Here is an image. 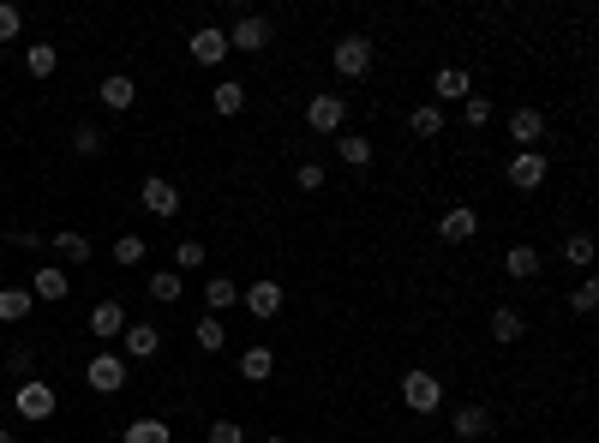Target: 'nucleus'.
Masks as SVG:
<instances>
[{"label": "nucleus", "instance_id": "1", "mask_svg": "<svg viewBox=\"0 0 599 443\" xmlns=\"http://www.w3.org/2000/svg\"><path fill=\"white\" fill-rule=\"evenodd\" d=\"M372 60H378V48H372V36H360V30L336 36V48H330V66H336L342 78H366Z\"/></svg>", "mask_w": 599, "mask_h": 443}, {"label": "nucleus", "instance_id": "2", "mask_svg": "<svg viewBox=\"0 0 599 443\" xmlns=\"http://www.w3.org/2000/svg\"><path fill=\"white\" fill-rule=\"evenodd\" d=\"M402 408L420 414V420H432V414L444 408V378H432V372H402Z\"/></svg>", "mask_w": 599, "mask_h": 443}, {"label": "nucleus", "instance_id": "3", "mask_svg": "<svg viewBox=\"0 0 599 443\" xmlns=\"http://www.w3.org/2000/svg\"><path fill=\"white\" fill-rule=\"evenodd\" d=\"M12 408H18V420H54V408H60V396H54V384H42V378H24V384H12Z\"/></svg>", "mask_w": 599, "mask_h": 443}, {"label": "nucleus", "instance_id": "4", "mask_svg": "<svg viewBox=\"0 0 599 443\" xmlns=\"http://www.w3.org/2000/svg\"><path fill=\"white\" fill-rule=\"evenodd\" d=\"M270 42H276V18H264V12H246L228 30V54H264Z\"/></svg>", "mask_w": 599, "mask_h": 443}, {"label": "nucleus", "instance_id": "5", "mask_svg": "<svg viewBox=\"0 0 599 443\" xmlns=\"http://www.w3.org/2000/svg\"><path fill=\"white\" fill-rule=\"evenodd\" d=\"M138 204H144L150 216L174 222V216H180V186H174L168 174H144V186H138Z\"/></svg>", "mask_w": 599, "mask_h": 443}, {"label": "nucleus", "instance_id": "6", "mask_svg": "<svg viewBox=\"0 0 599 443\" xmlns=\"http://www.w3.org/2000/svg\"><path fill=\"white\" fill-rule=\"evenodd\" d=\"M342 120H348V96H336V90L306 96V126L312 132H342Z\"/></svg>", "mask_w": 599, "mask_h": 443}, {"label": "nucleus", "instance_id": "7", "mask_svg": "<svg viewBox=\"0 0 599 443\" xmlns=\"http://www.w3.org/2000/svg\"><path fill=\"white\" fill-rule=\"evenodd\" d=\"M240 300H246V312H252L258 324H270V318L282 312V300H288V294H282V282H276V276H258V282H246V288H240Z\"/></svg>", "mask_w": 599, "mask_h": 443}, {"label": "nucleus", "instance_id": "8", "mask_svg": "<svg viewBox=\"0 0 599 443\" xmlns=\"http://www.w3.org/2000/svg\"><path fill=\"white\" fill-rule=\"evenodd\" d=\"M504 174H510V186H516V192H540V186H546V174H552V162H546L540 150H516Z\"/></svg>", "mask_w": 599, "mask_h": 443}, {"label": "nucleus", "instance_id": "9", "mask_svg": "<svg viewBox=\"0 0 599 443\" xmlns=\"http://www.w3.org/2000/svg\"><path fill=\"white\" fill-rule=\"evenodd\" d=\"M438 240H444V246H474V240H480V216H474L468 204H450V210L438 216Z\"/></svg>", "mask_w": 599, "mask_h": 443}, {"label": "nucleus", "instance_id": "10", "mask_svg": "<svg viewBox=\"0 0 599 443\" xmlns=\"http://www.w3.org/2000/svg\"><path fill=\"white\" fill-rule=\"evenodd\" d=\"M84 384H90L96 396H114V390H126V360H120V354H90V366H84Z\"/></svg>", "mask_w": 599, "mask_h": 443}, {"label": "nucleus", "instance_id": "11", "mask_svg": "<svg viewBox=\"0 0 599 443\" xmlns=\"http://www.w3.org/2000/svg\"><path fill=\"white\" fill-rule=\"evenodd\" d=\"M186 54H192L198 66H228V30H216V24H204V30H192V42H186Z\"/></svg>", "mask_w": 599, "mask_h": 443}, {"label": "nucleus", "instance_id": "12", "mask_svg": "<svg viewBox=\"0 0 599 443\" xmlns=\"http://www.w3.org/2000/svg\"><path fill=\"white\" fill-rule=\"evenodd\" d=\"M120 348H126L120 360H150V354L162 348V330H156L150 318H138V324H126V330H120Z\"/></svg>", "mask_w": 599, "mask_h": 443}, {"label": "nucleus", "instance_id": "13", "mask_svg": "<svg viewBox=\"0 0 599 443\" xmlns=\"http://www.w3.org/2000/svg\"><path fill=\"white\" fill-rule=\"evenodd\" d=\"M432 96H438V102H468V96H474L468 66H438V72H432Z\"/></svg>", "mask_w": 599, "mask_h": 443}, {"label": "nucleus", "instance_id": "14", "mask_svg": "<svg viewBox=\"0 0 599 443\" xmlns=\"http://www.w3.org/2000/svg\"><path fill=\"white\" fill-rule=\"evenodd\" d=\"M450 432L462 443H486L492 438V414L480 408V402H468V408H456V420H450Z\"/></svg>", "mask_w": 599, "mask_h": 443}, {"label": "nucleus", "instance_id": "15", "mask_svg": "<svg viewBox=\"0 0 599 443\" xmlns=\"http://www.w3.org/2000/svg\"><path fill=\"white\" fill-rule=\"evenodd\" d=\"M522 336H528V318H522L516 306H492V342H498V348H516Z\"/></svg>", "mask_w": 599, "mask_h": 443}, {"label": "nucleus", "instance_id": "16", "mask_svg": "<svg viewBox=\"0 0 599 443\" xmlns=\"http://www.w3.org/2000/svg\"><path fill=\"white\" fill-rule=\"evenodd\" d=\"M240 378H246V384H270V378H276V348L252 342V348L240 354Z\"/></svg>", "mask_w": 599, "mask_h": 443}, {"label": "nucleus", "instance_id": "17", "mask_svg": "<svg viewBox=\"0 0 599 443\" xmlns=\"http://www.w3.org/2000/svg\"><path fill=\"white\" fill-rule=\"evenodd\" d=\"M96 96H102V108H114V114H126V108H132V102H138V84H132V78H126V72H108V78H102V90H96Z\"/></svg>", "mask_w": 599, "mask_h": 443}, {"label": "nucleus", "instance_id": "18", "mask_svg": "<svg viewBox=\"0 0 599 443\" xmlns=\"http://www.w3.org/2000/svg\"><path fill=\"white\" fill-rule=\"evenodd\" d=\"M504 276H510V282H534V276H540V252H534L528 240H516V246L504 252Z\"/></svg>", "mask_w": 599, "mask_h": 443}, {"label": "nucleus", "instance_id": "19", "mask_svg": "<svg viewBox=\"0 0 599 443\" xmlns=\"http://www.w3.org/2000/svg\"><path fill=\"white\" fill-rule=\"evenodd\" d=\"M120 330H126V306H120V300H102V306L90 312V336H96V342H114Z\"/></svg>", "mask_w": 599, "mask_h": 443}, {"label": "nucleus", "instance_id": "20", "mask_svg": "<svg viewBox=\"0 0 599 443\" xmlns=\"http://www.w3.org/2000/svg\"><path fill=\"white\" fill-rule=\"evenodd\" d=\"M234 300H240V282H234V276H210V282H204V312H210V318H222Z\"/></svg>", "mask_w": 599, "mask_h": 443}, {"label": "nucleus", "instance_id": "21", "mask_svg": "<svg viewBox=\"0 0 599 443\" xmlns=\"http://www.w3.org/2000/svg\"><path fill=\"white\" fill-rule=\"evenodd\" d=\"M540 132H546V114H540V108H516V114H510V144H540Z\"/></svg>", "mask_w": 599, "mask_h": 443}, {"label": "nucleus", "instance_id": "22", "mask_svg": "<svg viewBox=\"0 0 599 443\" xmlns=\"http://www.w3.org/2000/svg\"><path fill=\"white\" fill-rule=\"evenodd\" d=\"M120 443H174V432H168V420L144 414V420H132V426L120 432Z\"/></svg>", "mask_w": 599, "mask_h": 443}, {"label": "nucleus", "instance_id": "23", "mask_svg": "<svg viewBox=\"0 0 599 443\" xmlns=\"http://www.w3.org/2000/svg\"><path fill=\"white\" fill-rule=\"evenodd\" d=\"M210 108H216L222 120H228V114H240V108H246V84H240V78H222V84L210 90Z\"/></svg>", "mask_w": 599, "mask_h": 443}, {"label": "nucleus", "instance_id": "24", "mask_svg": "<svg viewBox=\"0 0 599 443\" xmlns=\"http://www.w3.org/2000/svg\"><path fill=\"white\" fill-rule=\"evenodd\" d=\"M408 132H414V138H444V108H438V102H420V108L408 114Z\"/></svg>", "mask_w": 599, "mask_h": 443}, {"label": "nucleus", "instance_id": "25", "mask_svg": "<svg viewBox=\"0 0 599 443\" xmlns=\"http://www.w3.org/2000/svg\"><path fill=\"white\" fill-rule=\"evenodd\" d=\"M336 156H342L348 168H372V138H366V132H342V138H336Z\"/></svg>", "mask_w": 599, "mask_h": 443}, {"label": "nucleus", "instance_id": "26", "mask_svg": "<svg viewBox=\"0 0 599 443\" xmlns=\"http://www.w3.org/2000/svg\"><path fill=\"white\" fill-rule=\"evenodd\" d=\"M48 246H54V252L66 258V264H90V252H96V246H90V240H84L78 228H60V234H54Z\"/></svg>", "mask_w": 599, "mask_h": 443}, {"label": "nucleus", "instance_id": "27", "mask_svg": "<svg viewBox=\"0 0 599 443\" xmlns=\"http://www.w3.org/2000/svg\"><path fill=\"white\" fill-rule=\"evenodd\" d=\"M66 294H72L66 270H36L30 276V300H66Z\"/></svg>", "mask_w": 599, "mask_h": 443}, {"label": "nucleus", "instance_id": "28", "mask_svg": "<svg viewBox=\"0 0 599 443\" xmlns=\"http://www.w3.org/2000/svg\"><path fill=\"white\" fill-rule=\"evenodd\" d=\"M54 66H60L54 42H36V48H24V72H30V78H54Z\"/></svg>", "mask_w": 599, "mask_h": 443}, {"label": "nucleus", "instance_id": "29", "mask_svg": "<svg viewBox=\"0 0 599 443\" xmlns=\"http://www.w3.org/2000/svg\"><path fill=\"white\" fill-rule=\"evenodd\" d=\"M144 288H150V300H162V306H174V300L186 294V282H180V270H156V276H150Z\"/></svg>", "mask_w": 599, "mask_h": 443}, {"label": "nucleus", "instance_id": "30", "mask_svg": "<svg viewBox=\"0 0 599 443\" xmlns=\"http://www.w3.org/2000/svg\"><path fill=\"white\" fill-rule=\"evenodd\" d=\"M192 336H198V348H204V354H222V348H228V324H222V318H210V312L198 318V330H192Z\"/></svg>", "mask_w": 599, "mask_h": 443}, {"label": "nucleus", "instance_id": "31", "mask_svg": "<svg viewBox=\"0 0 599 443\" xmlns=\"http://www.w3.org/2000/svg\"><path fill=\"white\" fill-rule=\"evenodd\" d=\"M30 288H0V324H18V318H30Z\"/></svg>", "mask_w": 599, "mask_h": 443}, {"label": "nucleus", "instance_id": "32", "mask_svg": "<svg viewBox=\"0 0 599 443\" xmlns=\"http://www.w3.org/2000/svg\"><path fill=\"white\" fill-rule=\"evenodd\" d=\"M144 252H150V240H144V234H120V240H114V264H120V270L144 264Z\"/></svg>", "mask_w": 599, "mask_h": 443}, {"label": "nucleus", "instance_id": "33", "mask_svg": "<svg viewBox=\"0 0 599 443\" xmlns=\"http://www.w3.org/2000/svg\"><path fill=\"white\" fill-rule=\"evenodd\" d=\"M204 258H210L204 240H174V270H180V276H186V270H204Z\"/></svg>", "mask_w": 599, "mask_h": 443}, {"label": "nucleus", "instance_id": "34", "mask_svg": "<svg viewBox=\"0 0 599 443\" xmlns=\"http://www.w3.org/2000/svg\"><path fill=\"white\" fill-rule=\"evenodd\" d=\"M462 120H468V132H486V126H492V96H468V102H462Z\"/></svg>", "mask_w": 599, "mask_h": 443}, {"label": "nucleus", "instance_id": "35", "mask_svg": "<svg viewBox=\"0 0 599 443\" xmlns=\"http://www.w3.org/2000/svg\"><path fill=\"white\" fill-rule=\"evenodd\" d=\"M294 186H300V192H330L324 162H300V168H294Z\"/></svg>", "mask_w": 599, "mask_h": 443}, {"label": "nucleus", "instance_id": "36", "mask_svg": "<svg viewBox=\"0 0 599 443\" xmlns=\"http://www.w3.org/2000/svg\"><path fill=\"white\" fill-rule=\"evenodd\" d=\"M564 258H570V264H594V234H588V228H576V234L564 240Z\"/></svg>", "mask_w": 599, "mask_h": 443}, {"label": "nucleus", "instance_id": "37", "mask_svg": "<svg viewBox=\"0 0 599 443\" xmlns=\"http://www.w3.org/2000/svg\"><path fill=\"white\" fill-rule=\"evenodd\" d=\"M570 306H576L582 318H588V312H594V306H599V282H594V276H582V282H576V294H570Z\"/></svg>", "mask_w": 599, "mask_h": 443}, {"label": "nucleus", "instance_id": "38", "mask_svg": "<svg viewBox=\"0 0 599 443\" xmlns=\"http://www.w3.org/2000/svg\"><path fill=\"white\" fill-rule=\"evenodd\" d=\"M72 144H78L84 156H96V150H102V126H90V120H84V126L72 132Z\"/></svg>", "mask_w": 599, "mask_h": 443}, {"label": "nucleus", "instance_id": "39", "mask_svg": "<svg viewBox=\"0 0 599 443\" xmlns=\"http://www.w3.org/2000/svg\"><path fill=\"white\" fill-rule=\"evenodd\" d=\"M30 360H36V354H30L24 342H18V348L6 354V366H12V378H18V384H24V378H36V372H30Z\"/></svg>", "mask_w": 599, "mask_h": 443}, {"label": "nucleus", "instance_id": "40", "mask_svg": "<svg viewBox=\"0 0 599 443\" xmlns=\"http://www.w3.org/2000/svg\"><path fill=\"white\" fill-rule=\"evenodd\" d=\"M18 30H24V12H18V6H0V42H18Z\"/></svg>", "mask_w": 599, "mask_h": 443}, {"label": "nucleus", "instance_id": "41", "mask_svg": "<svg viewBox=\"0 0 599 443\" xmlns=\"http://www.w3.org/2000/svg\"><path fill=\"white\" fill-rule=\"evenodd\" d=\"M210 443H246V432H240L234 420H216V426H210Z\"/></svg>", "mask_w": 599, "mask_h": 443}, {"label": "nucleus", "instance_id": "42", "mask_svg": "<svg viewBox=\"0 0 599 443\" xmlns=\"http://www.w3.org/2000/svg\"><path fill=\"white\" fill-rule=\"evenodd\" d=\"M0 443H18V438H12V432H0Z\"/></svg>", "mask_w": 599, "mask_h": 443}, {"label": "nucleus", "instance_id": "43", "mask_svg": "<svg viewBox=\"0 0 599 443\" xmlns=\"http://www.w3.org/2000/svg\"><path fill=\"white\" fill-rule=\"evenodd\" d=\"M264 443H288V438H282V432H276V438H264Z\"/></svg>", "mask_w": 599, "mask_h": 443}]
</instances>
